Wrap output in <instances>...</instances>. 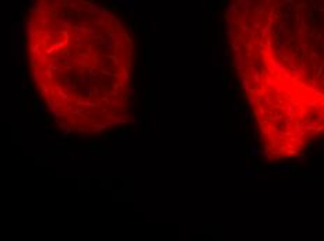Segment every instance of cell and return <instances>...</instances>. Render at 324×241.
I'll list each match as a JSON object with an SVG mask.
<instances>
[{
	"instance_id": "6da1fadb",
	"label": "cell",
	"mask_w": 324,
	"mask_h": 241,
	"mask_svg": "<svg viewBox=\"0 0 324 241\" xmlns=\"http://www.w3.org/2000/svg\"><path fill=\"white\" fill-rule=\"evenodd\" d=\"M37 84L71 130H105L127 116L130 36L104 8L40 3L27 28Z\"/></svg>"
}]
</instances>
